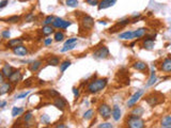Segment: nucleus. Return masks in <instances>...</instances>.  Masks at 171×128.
Here are the masks:
<instances>
[{
	"mask_svg": "<svg viewBox=\"0 0 171 128\" xmlns=\"http://www.w3.org/2000/svg\"><path fill=\"white\" fill-rule=\"evenodd\" d=\"M157 81V77H156V73H155L154 68H152V71H151V74H150V77H149V80L148 82L146 83V88H150V86H154L155 82Z\"/></svg>",
	"mask_w": 171,
	"mask_h": 128,
	"instance_id": "b1692460",
	"label": "nucleus"
},
{
	"mask_svg": "<svg viewBox=\"0 0 171 128\" xmlns=\"http://www.w3.org/2000/svg\"><path fill=\"white\" fill-rule=\"evenodd\" d=\"M18 1H20V2H26V1H29V0H18Z\"/></svg>",
	"mask_w": 171,
	"mask_h": 128,
	"instance_id": "4d7b16f0",
	"label": "nucleus"
},
{
	"mask_svg": "<svg viewBox=\"0 0 171 128\" xmlns=\"http://www.w3.org/2000/svg\"><path fill=\"white\" fill-rule=\"evenodd\" d=\"M99 1L101 0H86L87 4H89V5H92V6H96L99 4Z\"/></svg>",
	"mask_w": 171,
	"mask_h": 128,
	"instance_id": "a18cd8bd",
	"label": "nucleus"
},
{
	"mask_svg": "<svg viewBox=\"0 0 171 128\" xmlns=\"http://www.w3.org/2000/svg\"><path fill=\"white\" fill-rule=\"evenodd\" d=\"M111 111H112V108L106 103L99 104V107H97V114L105 121L109 120L111 118Z\"/></svg>",
	"mask_w": 171,
	"mask_h": 128,
	"instance_id": "7ed1b4c3",
	"label": "nucleus"
},
{
	"mask_svg": "<svg viewBox=\"0 0 171 128\" xmlns=\"http://www.w3.org/2000/svg\"><path fill=\"white\" fill-rule=\"evenodd\" d=\"M34 19H35V16H34V14L31 12L27 13V14L24 16V20H25V23H31V21H34Z\"/></svg>",
	"mask_w": 171,
	"mask_h": 128,
	"instance_id": "e433bc0d",
	"label": "nucleus"
},
{
	"mask_svg": "<svg viewBox=\"0 0 171 128\" xmlns=\"http://www.w3.org/2000/svg\"><path fill=\"white\" fill-rule=\"evenodd\" d=\"M121 116H122V111H121V108L119 107L118 105H114L113 107H112L111 118L113 119V121L118 122V121H120Z\"/></svg>",
	"mask_w": 171,
	"mask_h": 128,
	"instance_id": "aec40b11",
	"label": "nucleus"
},
{
	"mask_svg": "<svg viewBox=\"0 0 171 128\" xmlns=\"http://www.w3.org/2000/svg\"><path fill=\"white\" fill-rule=\"evenodd\" d=\"M143 113H144V109H143V107H141V106H136V107H133L132 112H131V114L138 115V116L143 115Z\"/></svg>",
	"mask_w": 171,
	"mask_h": 128,
	"instance_id": "cd10ccee",
	"label": "nucleus"
},
{
	"mask_svg": "<svg viewBox=\"0 0 171 128\" xmlns=\"http://www.w3.org/2000/svg\"><path fill=\"white\" fill-rule=\"evenodd\" d=\"M116 3H117V0H101V1H99V4L97 5V9H99V11L105 10V9L113 6Z\"/></svg>",
	"mask_w": 171,
	"mask_h": 128,
	"instance_id": "f3484780",
	"label": "nucleus"
},
{
	"mask_svg": "<svg viewBox=\"0 0 171 128\" xmlns=\"http://www.w3.org/2000/svg\"><path fill=\"white\" fill-rule=\"evenodd\" d=\"M12 89H13L12 82H10L9 80L3 82V83H1V86H0V95L3 96V95L8 94V93H10L11 91H12Z\"/></svg>",
	"mask_w": 171,
	"mask_h": 128,
	"instance_id": "ddd939ff",
	"label": "nucleus"
},
{
	"mask_svg": "<svg viewBox=\"0 0 171 128\" xmlns=\"http://www.w3.org/2000/svg\"><path fill=\"white\" fill-rule=\"evenodd\" d=\"M118 38L119 40H122V41H132L135 38V36H134V31L128 30V31H124L122 33H119Z\"/></svg>",
	"mask_w": 171,
	"mask_h": 128,
	"instance_id": "412c9836",
	"label": "nucleus"
},
{
	"mask_svg": "<svg viewBox=\"0 0 171 128\" xmlns=\"http://www.w3.org/2000/svg\"><path fill=\"white\" fill-rule=\"evenodd\" d=\"M94 114H95V111H94V110H93V109H89V110H87L85 113H84L83 118H84V120L89 121V120H91V119H93Z\"/></svg>",
	"mask_w": 171,
	"mask_h": 128,
	"instance_id": "473e14b6",
	"label": "nucleus"
},
{
	"mask_svg": "<svg viewBox=\"0 0 171 128\" xmlns=\"http://www.w3.org/2000/svg\"><path fill=\"white\" fill-rule=\"evenodd\" d=\"M47 94H48V96L53 99L56 98V97H58V96H60V93L57 92L55 89H49V90H47Z\"/></svg>",
	"mask_w": 171,
	"mask_h": 128,
	"instance_id": "58836bf2",
	"label": "nucleus"
},
{
	"mask_svg": "<svg viewBox=\"0 0 171 128\" xmlns=\"http://www.w3.org/2000/svg\"><path fill=\"white\" fill-rule=\"evenodd\" d=\"M20 19H21V16H19V15H13V16H10L6 19L2 18L1 21H4L6 24H18L20 21Z\"/></svg>",
	"mask_w": 171,
	"mask_h": 128,
	"instance_id": "a878e982",
	"label": "nucleus"
},
{
	"mask_svg": "<svg viewBox=\"0 0 171 128\" xmlns=\"http://www.w3.org/2000/svg\"><path fill=\"white\" fill-rule=\"evenodd\" d=\"M165 101L164 99V95L159 94V93L155 92V93H151L150 95L146 97V101L151 106V107H155V106L159 105L163 101Z\"/></svg>",
	"mask_w": 171,
	"mask_h": 128,
	"instance_id": "20e7f679",
	"label": "nucleus"
},
{
	"mask_svg": "<svg viewBox=\"0 0 171 128\" xmlns=\"http://www.w3.org/2000/svg\"><path fill=\"white\" fill-rule=\"evenodd\" d=\"M159 69L163 73L171 74V57H167L161 62L159 64Z\"/></svg>",
	"mask_w": 171,
	"mask_h": 128,
	"instance_id": "f8f14e48",
	"label": "nucleus"
},
{
	"mask_svg": "<svg viewBox=\"0 0 171 128\" xmlns=\"http://www.w3.org/2000/svg\"><path fill=\"white\" fill-rule=\"evenodd\" d=\"M41 120H42L43 124L48 125L49 123H50V119H49V116L47 115V114H42V115H41Z\"/></svg>",
	"mask_w": 171,
	"mask_h": 128,
	"instance_id": "a19ab883",
	"label": "nucleus"
},
{
	"mask_svg": "<svg viewBox=\"0 0 171 128\" xmlns=\"http://www.w3.org/2000/svg\"><path fill=\"white\" fill-rule=\"evenodd\" d=\"M47 65H50V66H59L60 65V58L57 57V56H50V57L47 59L46 61Z\"/></svg>",
	"mask_w": 171,
	"mask_h": 128,
	"instance_id": "393cba45",
	"label": "nucleus"
},
{
	"mask_svg": "<svg viewBox=\"0 0 171 128\" xmlns=\"http://www.w3.org/2000/svg\"><path fill=\"white\" fill-rule=\"evenodd\" d=\"M6 104H8V103H6V101H0V108H2V109H3V108L6 106Z\"/></svg>",
	"mask_w": 171,
	"mask_h": 128,
	"instance_id": "603ef678",
	"label": "nucleus"
},
{
	"mask_svg": "<svg viewBox=\"0 0 171 128\" xmlns=\"http://www.w3.org/2000/svg\"><path fill=\"white\" fill-rule=\"evenodd\" d=\"M161 126L164 128L171 127V115H165L161 121Z\"/></svg>",
	"mask_w": 171,
	"mask_h": 128,
	"instance_id": "c85d7f7f",
	"label": "nucleus"
},
{
	"mask_svg": "<svg viewBox=\"0 0 171 128\" xmlns=\"http://www.w3.org/2000/svg\"><path fill=\"white\" fill-rule=\"evenodd\" d=\"M148 32L147 28H138V29L134 30V36H135L136 40H140V38H144Z\"/></svg>",
	"mask_w": 171,
	"mask_h": 128,
	"instance_id": "5701e85b",
	"label": "nucleus"
},
{
	"mask_svg": "<svg viewBox=\"0 0 171 128\" xmlns=\"http://www.w3.org/2000/svg\"><path fill=\"white\" fill-rule=\"evenodd\" d=\"M154 46H155L154 38L149 36V38H146L142 41V48L147 49V50H151V49L154 48Z\"/></svg>",
	"mask_w": 171,
	"mask_h": 128,
	"instance_id": "2eb2a0df",
	"label": "nucleus"
},
{
	"mask_svg": "<svg viewBox=\"0 0 171 128\" xmlns=\"http://www.w3.org/2000/svg\"><path fill=\"white\" fill-rule=\"evenodd\" d=\"M125 125H126V127L129 128H143L146 126L144 121L141 119V116L134 115V114H129L127 116L126 121H125Z\"/></svg>",
	"mask_w": 171,
	"mask_h": 128,
	"instance_id": "f03ea898",
	"label": "nucleus"
},
{
	"mask_svg": "<svg viewBox=\"0 0 171 128\" xmlns=\"http://www.w3.org/2000/svg\"><path fill=\"white\" fill-rule=\"evenodd\" d=\"M54 38H44V42H43V44H44V46H50L51 44L54 43Z\"/></svg>",
	"mask_w": 171,
	"mask_h": 128,
	"instance_id": "de8ad7c7",
	"label": "nucleus"
},
{
	"mask_svg": "<svg viewBox=\"0 0 171 128\" xmlns=\"http://www.w3.org/2000/svg\"><path fill=\"white\" fill-rule=\"evenodd\" d=\"M77 43H74V44H69V45H63V47H62L61 49H60V53H66V51H70L72 50V49H74L75 47H76Z\"/></svg>",
	"mask_w": 171,
	"mask_h": 128,
	"instance_id": "72a5a7b5",
	"label": "nucleus"
},
{
	"mask_svg": "<svg viewBox=\"0 0 171 128\" xmlns=\"http://www.w3.org/2000/svg\"><path fill=\"white\" fill-rule=\"evenodd\" d=\"M12 53H14L15 56H17V57L23 58L29 55V49H28V47L25 46L24 44H20V45H18V46L14 47V48L12 49Z\"/></svg>",
	"mask_w": 171,
	"mask_h": 128,
	"instance_id": "6e6552de",
	"label": "nucleus"
},
{
	"mask_svg": "<svg viewBox=\"0 0 171 128\" xmlns=\"http://www.w3.org/2000/svg\"><path fill=\"white\" fill-rule=\"evenodd\" d=\"M99 24H101V25H106V24H107V23H106V21H105V20H99Z\"/></svg>",
	"mask_w": 171,
	"mask_h": 128,
	"instance_id": "6e6d98bb",
	"label": "nucleus"
},
{
	"mask_svg": "<svg viewBox=\"0 0 171 128\" xmlns=\"http://www.w3.org/2000/svg\"><path fill=\"white\" fill-rule=\"evenodd\" d=\"M80 27L87 31H91L94 27V19L88 14H81L80 17Z\"/></svg>",
	"mask_w": 171,
	"mask_h": 128,
	"instance_id": "39448f33",
	"label": "nucleus"
},
{
	"mask_svg": "<svg viewBox=\"0 0 171 128\" xmlns=\"http://www.w3.org/2000/svg\"><path fill=\"white\" fill-rule=\"evenodd\" d=\"M72 91H73V94H74L75 98H76V99L79 98V96H80V90H79L78 88H76V86H73Z\"/></svg>",
	"mask_w": 171,
	"mask_h": 128,
	"instance_id": "c03bdc74",
	"label": "nucleus"
},
{
	"mask_svg": "<svg viewBox=\"0 0 171 128\" xmlns=\"http://www.w3.org/2000/svg\"><path fill=\"white\" fill-rule=\"evenodd\" d=\"M109 49L105 46V45H102L99 46L94 51H93V57L97 60H105L107 58H109Z\"/></svg>",
	"mask_w": 171,
	"mask_h": 128,
	"instance_id": "423d86ee",
	"label": "nucleus"
},
{
	"mask_svg": "<svg viewBox=\"0 0 171 128\" xmlns=\"http://www.w3.org/2000/svg\"><path fill=\"white\" fill-rule=\"evenodd\" d=\"M55 127H57V128H68V126H66V125H64V124H58V125H56Z\"/></svg>",
	"mask_w": 171,
	"mask_h": 128,
	"instance_id": "864d4df0",
	"label": "nucleus"
},
{
	"mask_svg": "<svg viewBox=\"0 0 171 128\" xmlns=\"http://www.w3.org/2000/svg\"><path fill=\"white\" fill-rule=\"evenodd\" d=\"M131 23H132V18H131V17H125V18L120 19V20L117 23V25H118L119 27L123 28V27H125V26L129 25Z\"/></svg>",
	"mask_w": 171,
	"mask_h": 128,
	"instance_id": "2f4dec72",
	"label": "nucleus"
},
{
	"mask_svg": "<svg viewBox=\"0 0 171 128\" xmlns=\"http://www.w3.org/2000/svg\"><path fill=\"white\" fill-rule=\"evenodd\" d=\"M78 42V38H70L64 42V45H69V44H74V43Z\"/></svg>",
	"mask_w": 171,
	"mask_h": 128,
	"instance_id": "49530a36",
	"label": "nucleus"
},
{
	"mask_svg": "<svg viewBox=\"0 0 171 128\" xmlns=\"http://www.w3.org/2000/svg\"><path fill=\"white\" fill-rule=\"evenodd\" d=\"M23 43H24V38H10V40H8V42H6V48H9V49H13L14 47L18 46V45L23 44Z\"/></svg>",
	"mask_w": 171,
	"mask_h": 128,
	"instance_id": "4468645a",
	"label": "nucleus"
},
{
	"mask_svg": "<svg viewBox=\"0 0 171 128\" xmlns=\"http://www.w3.org/2000/svg\"><path fill=\"white\" fill-rule=\"evenodd\" d=\"M8 4H9V0H1V1H0V10L6 8Z\"/></svg>",
	"mask_w": 171,
	"mask_h": 128,
	"instance_id": "09e8293b",
	"label": "nucleus"
},
{
	"mask_svg": "<svg viewBox=\"0 0 171 128\" xmlns=\"http://www.w3.org/2000/svg\"><path fill=\"white\" fill-rule=\"evenodd\" d=\"M29 94H30V91H26V92H21V93H19V94H17V95H16V99H23V98H26V97H27Z\"/></svg>",
	"mask_w": 171,
	"mask_h": 128,
	"instance_id": "79ce46f5",
	"label": "nucleus"
},
{
	"mask_svg": "<svg viewBox=\"0 0 171 128\" xmlns=\"http://www.w3.org/2000/svg\"><path fill=\"white\" fill-rule=\"evenodd\" d=\"M53 104L57 109L60 110V111H64L65 108L68 107V101H66V99L62 96H58V97H56V98H54Z\"/></svg>",
	"mask_w": 171,
	"mask_h": 128,
	"instance_id": "1a4fd4ad",
	"label": "nucleus"
},
{
	"mask_svg": "<svg viewBox=\"0 0 171 128\" xmlns=\"http://www.w3.org/2000/svg\"><path fill=\"white\" fill-rule=\"evenodd\" d=\"M24 112H25V109H24V108H21V107H13L11 114H12L13 118H16V116L21 115Z\"/></svg>",
	"mask_w": 171,
	"mask_h": 128,
	"instance_id": "c756f323",
	"label": "nucleus"
},
{
	"mask_svg": "<svg viewBox=\"0 0 171 128\" xmlns=\"http://www.w3.org/2000/svg\"><path fill=\"white\" fill-rule=\"evenodd\" d=\"M45 83H46V82H45L44 80H42V79H41V80H39V84H41V86H42V84H43V86H44Z\"/></svg>",
	"mask_w": 171,
	"mask_h": 128,
	"instance_id": "5fc2aeb1",
	"label": "nucleus"
},
{
	"mask_svg": "<svg viewBox=\"0 0 171 128\" xmlns=\"http://www.w3.org/2000/svg\"><path fill=\"white\" fill-rule=\"evenodd\" d=\"M107 78H97V79L91 80L88 83V86H87V93H89V94H97V93L103 91L107 86Z\"/></svg>",
	"mask_w": 171,
	"mask_h": 128,
	"instance_id": "f257e3e1",
	"label": "nucleus"
},
{
	"mask_svg": "<svg viewBox=\"0 0 171 128\" xmlns=\"http://www.w3.org/2000/svg\"><path fill=\"white\" fill-rule=\"evenodd\" d=\"M1 38H3V40H10L11 38V32L9 29H6V30H2L1 31Z\"/></svg>",
	"mask_w": 171,
	"mask_h": 128,
	"instance_id": "ea45409f",
	"label": "nucleus"
},
{
	"mask_svg": "<svg viewBox=\"0 0 171 128\" xmlns=\"http://www.w3.org/2000/svg\"><path fill=\"white\" fill-rule=\"evenodd\" d=\"M65 5L69 8H78L79 1L78 0H65Z\"/></svg>",
	"mask_w": 171,
	"mask_h": 128,
	"instance_id": "c9c22d12",
	"label": "nucleus"
},
{
	"mask_svg": "<svg viewBox=\"0 0 171 128\" xmlns=\"http://www.w3.org/2000/svg\"><path fill=\"white\" fill-rule=\"evenodd\" d=\"M13 71H14V68H13L12 65H10L9 63H3V65H2V67H1V71H0V73H2L4 75V77H6V79H9V77L12 75Z\"/></svg>",
	"mask_w": 171,
	"mask_h": 128,
	"instance_id": "a211bd4d",
	"label": "nucleus"
},
{
	"mask_svg": "<svg viewBox=\"0 0 171 128\" xmlns=\"http://www.w3.org/2000/svg\"><path fill=\"white\" fill-rule=\"evenodd\" d=\"M42 64H43L42 60H34V61L30 62L28 68H29V71H31V73H36V71H39V69L42 67Z\"/></svg>",
	"mask_w": 171,
	"mask_h": 128,
	"instance_id": "6ab92c4d",
	"label": "nucleus"
},
{
	"mask_svg": "<svg viewBox=\"0 0 171 128\" xmlns=\"http://www.w3.org/2000/svg\"><path fill=\"white\" fill-rule=\"evenodd\" d=\"M55 18L56 17L54 16V15H48V16L45 17V19L43 20V25H53Z\"/></svg>",
	"mask_w": 171,
	"mask_h": 128,
	"instance_id": "4c0bfd02",
	"label": "nucleus"
},
{
	"mask_svg": "<svg viewBox=\"0 0 171 128\" xmlns=\"http://www.w3.org/2000/svg\"><path fill=\"white\" fill-rule=\"evenodd\" d=\"M64 38H65V33L63 32V30H59V31H56L54 33V40L55 42H63Z\"/></svg>",
	"mask_w": 171,
	"mask_h": 128,
	"instance_id": "bb28decb",
	"label": "nucleus"
},
{
	"mask_svg": "<svg viewBox=\"0 0 171 128\" xmlns=\"http://www.w3.org/2000/svg\"><path fill=\"white\" fill-rule=\"evenodd\" d=\"M143 94H144V90H142V89L137 90L133 95H132L131 98H128V101H127V103H126V106L128 108H133L134 106L137 104V101L143 96Z\"/></svg>",
	"mask_w": 171,
	"mask_h": 128,
	"instance_id": "0eeeda50",
	"label": "nucleus"
},
{
	"mask_svg": "<svg viewBox=\"0 0 171 128\" xmlns=\"http://www.w3.org/2000/svg\"><path fill=\"white\" fill-rule=\"evenodd\" d=\"M23 78H24V76L20 69H14V71H13L12 75L9 77L8 80L10 82H12L13 84H17L23 80Z\"/></svg>",
	"mask_w": 171,
	"mask_h": 128,
	"instance_id": "9d476101",
	"label": "nucleus"
},
{
	"mask_svg": "<svg viewBox=\"0 0 171 128\" xmlns=\"http://www.w3.org/2000/svg\"><path fill=\"white\" fill-rule=\"evenodd\" d=\"M71 64H72V62L70 61V60H64V61H62L61 63H60L59 67H60V73L63 74L64 71H66V69L69 68V67L71 66Z\"/></svg>",
	"mask_w": 171,
	"mask_h": 128,
	"instance_id": "7c9ffc66",
	"label": "nucleus"
},
{
	"mask_svg": "<svg viewBox=\"0 0 171 128\" xmlns=\"http://www.w3.org/2000/svg\"><path fill=\"white\" fill-rule=\"evenodd\" d=\"M134 69L138 71H141L143 74H149V65L143 61H135L132 64Z\"/></svg>",
	"mask_w": 171,
	"mask_h": 128,
	"instance_id": "9b49d317",
	"label": "nucleus"
},
{
	"mask_svg": "<svg viewBox=\"0 0 171 128\" xmlns=\"http://www.w3.org/2000/svg\"><path fill=\"white\" fill-rule=\"evenodd\" d=\"M40 32L42 35L49 36L53 33H55V27L53 25H43V27L40 29Z\"/></svg>",
	"mask_w": 171,
	"mask_h": 128,
	"instance_id": "dca6fc26",
	"label": "nucleus"
},
{
	"mask_svg": "<svg viewBox=\"0 0 171 128\" xmlns=\"http://www.w3.org/2000/svg\"><path fill=\"white\" fill-rule=\"evenodd\" d=\"M97 127L99 128H112L113 127V125L109 122H104V123H101V124L97 125Z\"/></svg>",
	"mask_w": 171,
	"mask_h": 128,
	"instance_id": "37998d69",
	"label": "nucleus"
},
{
	"mask_svg": "<svg viewBox=\"0 0 171 128\" xmlns=\"http://www.w3.org/2000/svg\"><path fill=\"white\" fill-rule=\"evenodd\" d=\"M6 78L4 77L3 74L0 73V83H3V82H6Z\"/></svg>",
	"mask_w": 171,
	"mask_h": 128,
	"instance_id": "8fccbe9b",
	"label": "nucleus"
},
{
	"mask_svg": "<svg viewBox=\"0 0 171 128\" xmlns=\"http://www.w3.org/2000/svg\"><path fill=\"white\" fill-rule=\"evenodd\" d=\"M32 84V82H31V79H28V80H26L25 81V83H24V86H30Z\"/></svg>",
	"mask_w": 171,
	"mask_h": 128,
	"instance_id": "3c124183",
	"label": "nucleus"
},
{
	"mask_svg": "<svg viewBox=\"0 0 171 128\" xmlns=\"http://www.w3.org/2000/svg\"><path fill=\"white\" fill-rule=\"evenodd\" d=\"M33 119V115H32V112L31 111H27L26 112L25 114L23 115V121H24V123H29V122H31V120Z\"/></svg>",
	"mask_w": 171,
	"mask_h": 128,
	"instance_id": "f704fd0d",
	"label": "nucleus"
},
{
	"mask_svg": "<svg viewBox=\"0 0 171 128\" xmlns=\"http://www.w3.org/2000/svg\"><path fill=\"white\" fill-rule=\"evenodd\" d=\"M65 21L63 18L61 17H56L55 20L53 23V26L55 27V29H59V30H64V26H65Z\"/></svg>",
	"mask_w": 171,
	"mask_h": 128,
	"instance_id": "4be33fe9",
	"label": "nucleus"
}]
</instances>
